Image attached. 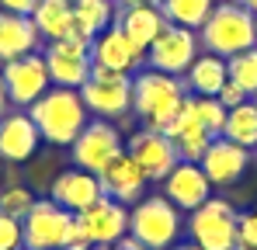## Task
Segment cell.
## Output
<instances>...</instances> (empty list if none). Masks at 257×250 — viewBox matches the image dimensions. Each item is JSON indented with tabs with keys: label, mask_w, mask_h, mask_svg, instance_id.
<instances>
[{
	"label": "cell",
	"mask_w": 257,
	"mask_h": 250,
	"mask_svg": "<svg viewBox=\"0 0 257 250\" xmlns=\"http://www.w3.org/2000/svg\"><path fill=\"white\" fill-rule=\"evenodd\" d=\"M191 97H195V94H191ZM195 115H198V122L205 125L212 136H222L229 108H226L219 97H195Z\"/></svg>",
	"instance_id": "29"
},
{
	"label": "cell",
	"mask_w": 257,
	"mask_h": 250,
	"mask_svg": "<svg viewBox=\"0 0 257 250\" xmlns=\"http://www.w3.org/2000/svg\"><path fill=\"white\" fill-rule=\"evenodd\" d=\"M146 184H150L146 170L132 160L128 150L118 157V160H111V167L101 174V188H104V195L115 198V202H122V205H136V202L146 195Z\"/></svg>",
	"instance_id": "20"
},
{
	"label": "cell",
	"mask_w": 257,
	"mask_h": 250,
	"mask_svg": "<svg viewBox=\"0 0 257 250\" xmlns=\"http://www.w3.org/2000/svg\"><path fill=\"white\" fill-rule=\"evenodd\" d=\"M80 97H84L90 118H104V122L125 118L132 111V77L94 66L87 83L80 87Z\"/></svg>",
	"instance_id": "6"
},
{
	"label": "cell",
	"mask_w": 257,
	"mask_h": 250,
	"mask_svg": "<svg viewBox=\"0 0 257 250\" xmlns=\"http://www.w3.org/2000/svg\"><path fill=\"white\" fill-rule=\"evenodd\" d=\"M181 80L188 87V94H195V97H215L222 90V83L229 80L226 59L222 56H212V52H198L195 63L188 66V73Z\"/></svg>",
	"instance_id": "23"
},
{
	"label": "cell",
	"mask_w": 257,
	"mask_h": 250,
	"mask_svg": "<svg viewBox=\"0 0 257 250\" xmlns=\"http://www.w3.org/2000/svg\"><path fill=\"white\" fill-rule=\"evenodd\" d=\"M101 195H104L101 177L90 174V170H84V167L63 170V174L52 181V188H49V198H52L56 205H63L66 212H73V215L84 212V208H90Z\"/></svg>",
	"instance_id": "19"
},
{
	"label": "cell",
	"mask_w": 257,
	"mask_h": 250,
	"mask_svg": "<svg viewBox=\"0 0 257 250\" xmlns=\"http://www.w3.org/2000/svg\"><path fill=\"white\" fill-rule=\"evenodd\" d=\"M226 70H229V80L240 83V87L254 97L257 94V45L236 52V56H229V59H226Z\"/></svg>",
	"instance_id": "28"
},
{
	"label": "cell",
	"mask_w": 257,
	"mask_h": 250,
	"mask_svg": "<svg viewBox=\"0 0 257 250\" xmlns=\"http://www.w3.org/2000/svg\"><path fill=\"white\" fill-rule=\"evenodd\" d=\"M171 250H202V247H195V243H177V247H171Z\"/></svg>",
	"instance_id": "39"
},
{
	"label": "cell",
	"mask_w": 257,
	"mask_h": 250,
	"mask_svg": "<svg viewBox=\"0 0 257 250\" xmlns=\"http://www.w3.org/2000/svg\"><path fill=\"white\" fill-rule=\"evenodd\" d=\"M73 212L56 205L52 198H39L32 212L21 219L25 226V250H63L70 229H73Z\"/></svg>",
	"instance_id": "9"
},
{
	"label": "cell",
	"mask_w": 257,
	"mask_h": 250,
	"mask_svg": "<svg viewBox=\"0 0 257 250\" xmlns=\"http://www.w3.org/2000/svg\"><path fill=\"white\" fill-rule=\"evenodd\" d=\"M0 77H4V87H7L11 108H32L52 87V77H49L42 52H28V56L0 63Z\"/></svg>",
	"instance_id": "8"
},
{
	"label": "cell",
	"mask_w": 257,
	"mask_h": 250,
	"mask_svg": "<svg viewBox=\"0 0 257 250\" xmlns=\"http://www.w3.org/2000/svg\"><path fill=\"white\" fill-rule=\"evenodd\" d=\"M0 167H4V160H0Z\"/></svg>",
	"instance_id": "45"
},
{
	"label": "cell",
	"mask_w": 257,
	"mask_h": 250,
	"mask_svg": "<svg viewBox=\"0 0 257 250\" xmlns=\"http://www.w3.org/2000/svg\"><path fill=\"white\" fill-rule=\"evenodd\" d=\"M115 25H118V28H122L136 45L150 49V42L157 39L171 21L164 18V11H160V7H118Z\"/></svg>",
	"instance_id": "24"
},
{
	"label": "cell",
	"mask_w": 257,
	"mask_h": 250,
	"mask_svg": "<svg viewBox=\"0 0 257 250\" xmlns=\"http://www.w3.org/2000/svg\"><path fill=\"white\" fill-rule=\"evenodd\" d=\"M215 0H164L160 4V11H164V18L177 25V28H202L205 21H209V14H212Z\"/></svg>",
	"instance_id": "27"
},
{
	"label": "cell",
	"mask_w": 257,
	"mask_h": 250,
	"mask_svg": "<svg viewBox=\"0 0 257 250\" xmlns=\"http://www.w3.org/2000/svg\"><path fill=\"white\" fill-rule=\"evenodd\" d=\"M128 153H132L136 164L146 170L150 181H164L174 167L181 164L171 136L160 132V129H143V132H136V136L128 139Z\"/></svg>",
	"instance_id": "14"
},
{
	"label": "cell",
	"mask_w": 257,
	"mask_h": 250,
	"mask_svg": "<svg viewBox=\"0 0 257 250\" xmlns=\"http://www.w3.org/2000/svg\"><path fill=\"white\" fill-rule=\"evenodd\" d=\"M247 11H250V14H257V0H247Z\"/></svg>",
	"instance_id": "40"
},
{
	"label": "cell",
	"mask_w": 257,
	"mask_h": 250,
	"mask_svg": "<svg viewBox=\"0 0 257 250\" xmlns=\"http://www.w3.org/2000/svg\"><path fill=\"white\" fill-rule=\"evenodd\" d=\"M94 250H108V247H94Z\"/></svg>",
	"instance_id": "42"
},
{
	"label": "cell",
	"mask_w": 257,
	"mask_h": 250,
	"mask_svg": "<svg viewBox=\"0 0 257 250\" xmlns=\"http://www.w3.org/2000/svg\"><path fill=\"white\" fill-rule=\"evenodd\" d=\"M254 215H257V208H254Z\"/></svg>",
	"instance_id": "46"
},
{
	"label": "cell",
	"mask_w": 257,
	"mask_h": 250,
	"mask_svg": "<svg viewBox=\"0 0 257 250\" xmlns=\"http://www.w3.org/2000/svg\"><path fill=\"white\" fill-rule=\"evenodd\" d=\"M160 184H164V195H167L181 212H195L202 202L212 198V181L205 177L202 164H191V160H181Z\"/></svg>",
	"instance_id": "17"
},
{
	"label": "cell",
	"mask_w": 257,
	"mask_h": 250,
	"mask_svg": "<svg viewBox=\"0 0 257 250\" xmlns=\"http://www.w3.org/2000/svg\"><path fill=\"white\" fill-rule=\"evenodd\" d=\"M188 97V87L181 77L171 73H160V70H139L132 73V115H139L146 129H167L177 108L184 104Z\"/></svg>",
	"instance_id": "2"
},
{
	"label": "cell",
	"mask_w": 257,
	"mask_h": 250,
	"mask_svg": "<svg viewBox=\"0 0 257 250\" xmlns=\"http://www.w3.org/2000/svg\"><path fill=\"white\" fill-rule=\"evenodd\" d=\"M240 212L226 198H209L188 215V236L202 250H236Z\"/></svg>",
	"instance_id": "5"
},
{
	"label": "cell",
	"mask_w": 257,
	"mask_h": 250,
	"mask_svg": "<svg viewBox=\"0 0 257 250\" xmlns=\"http://www.w3.org/2000/svg\"><path fill=\"white\" fill-rule=\"evenodd\" d=\"M198 42L205 52L212 56H236L243 49H254L257 45V25H254V14L243 7V4H215L209 21L198 28Z\"/></svg>",
	"instance_id": "4"
},
{
	"label": "cell",
	"mask_w": 257,
	"mask_h": 250,
	"mask_svg": "<svg viewBox=\"0 0 257 250\" xmlns=\"http://www.w3.org/2000/svg\"><path fill=\"white\" fill-rule=\"evenodd\" d=\"M128 236L146 250H171L184 236V212L167 195H143L128 208Z\"/></svg>",
	"instance_id": "3"
},
{
	"label": "cell",
	"mask_w": 257,
	"mask_h": 250,
	"mask_svg": "<svg viewBox=\"0 0 257 250\" xmlns=\"http://www.w3.org/2000/svg\"><path fill=\"white\" fill-rule=\"evenodd\" d=\"M254 104H257V94H254Z\"/></svg>",
	"instance_id": "44"
},
{
	"label": "cell",
	"mask_w": 257,
	"mask_h": 250,
	"mask_svg": "<svg viewBox=\"0 0 257 250\" xmlns=\"http://www.w3.org/2000/svg\"><path fill=\"white\" fill-rule=\"evenodd\" d=\"M39 7V0H0V11H11V14H28Z\"/></svg>",
	"instance_id": "35"
},
{
	"label": "cell",
	"mask_w": 257,
	"mask_h": 250,
	"mask_svg": "<svg viewBox=\"0 0 257 250\" xmlns=\"http://www.w3.org/2000/svg\"><path fill=\"white\" fill-rule=\"evenodd\" d=\"M198 49H202L198 32L167 25L157 39L150 42V49H146V66H150V70H160V73H171V77H184L188 66L195 63Z\"/></svg>",
	"instance_id": "10"
},
{
	"label": "cell",
	"mask_w": 257,
	"mask_h": 250,
	"mask_svg": "<svg viewBox=\"0 0 257 250\" xmlns=\"http://www.w3.org/2000/svg\"><path fill=\"white\" fill-rule=\"evenodd\" d=\"M108 250H146V247H143V243H136L132 236H125L122 243H115V247H108Z\"/></svg>",
	"instance_id": "37"
},
{
	"label": "cell",
	"mask_w": 257,
	"mask_h": 250,
	"mask_svg": "<svg viewBox=\"0 0 257 250\" xmlns=\"http://www.w3.org/2000/svg\"><path fill=\"white\" fill-rule=\"evenodd\" d=\"M215 97H219V101H222L226 108H236V104L250 101V94H247V90H243L240 83H233V80H226V83H222V90H219Z\"/></svg>",
	"instance_id": "33"
},
{
	"label": "cell",
	"mask_w": 257,
	"mask_h": 250,
	"mask_svg": "<svg viewBox=\"0 0 257 250\" xmlns=\"http://www.w3.org/2000/svg\"><path fill=\"white\" fill-rule=\"evenodd\" d=\"M90 63L97 70H111V73H128L132 77V73L143 70L146 49L136 45L118 25H111V28L94 35V42H90Z\"/></svg>",
	"instance_id": "11"
},
{
	"label": "cell",
	"mask_w": 257,
	"mask_h": 250,
	"mask_svg": "<svg viewBox=\"0 0 257 250\" xmlns=\"http://www.w3.org/2000/svg\"><path fill=\"white\" fill-rule=\"evenodd\" d=\"M39 42H42V35H39V28H35V21L28 14L0 11V63L35 52Z\"/></svg>",
	"instance_id": "22"
},
{
	"label": "cell",
	"mask_w": 257,
	"mask_h": 250,
	"mask_svg": "<svg viewBox=\"0 0 257 250\" xmlns=\"http://www.w3.org/2000/svg\"><path fill=\"white\" fill-rule=\"evenodd\" d=\"M222 136L233 139V143H240L243 150H257V104H254V97L243 101V104H236V108H229Z\"/></svg>",
	"instance_id": "26"
},
{
	"label": "cell",
	"mask_w": 257,
	"mask_h": 250,
	"mask_svg": "<svg viewBox=\"0 0 257 250\" xmlns=\"http://www.w3.org/2000/svg\"><path fill=\"white\" fill-rule=\"evenodd\" d=\"M63 250H94V243L84 236V229H80V222H77V219H73V229H70V236H66Z\"/></svg>",
	"instance_id": "34"
},
{
	"label": "cell",
	"mask_w": 257,
	"mask_h": 250,
	"mask_svg": "<svg viewBox=\"0 0 257 250\" xmlns=\"http://www.w3.org/2000/svg\"><path fill=\"white\" fill-rule=\"evenodd\" d=\"M118 7H160L164 0H115Z\"/></svg>",
	"instance_id": "36"
},
{
	"label": "cell",
	"mask_w": 257,
	"mask_h": 250,
	"mask_svg": "<svg viewBox=\"0 0 257 250\" xmlns=\"http://www.w3.org/2000/svg\"><path fill=\"white\" fill-rule=\"evenodd\" d=\"M77 222L94 247H115L128 236V205L101 195L90 208L77 212Z\"/></svg>",
	"instance_id": "12"
},
{
	"label": "cell",
	"mask_w": 257,
	"mask_h": 250,
	"mask_svg": "<svg viewBox=\"0 0 257 250\" xmlns=\"http://www.w3.org/2000/svg\"><path fill=\"white\" fill-rule=\"evenodd\" d=\"M202 170H205V177L212 181V188H229V184H236L243 174H247V167H250V150H243L240 143H233V139H226V136H215L212 143H209V150L202 153Z\"/></svg>",
	"instance_id": "15"
},
{
	"label": "cell",
	"mask_w": 257,
	"mask_h": 250,
	"mask_svg": "<svg viewBox=\"0 0 257 250\" xmlns=\"http://www.w3.org/2000/svg\"><path fill=\"white\" fill-rule=\"evenodd\" d=\"M11 111V97H7V87H4V77H0V115Z\"/></svg>",
	"instance_id": "38"
},
{
	"label": "cell",
	"mask_w": 257,
	"mask_h": 250,
	"mask_svg": "<svg viewBox=\"0 0 257 250\" xmlns=\"http://www.w3.org/2000/svg\"><path fill=\"white\" fill-rule=\"evenodd\" d=\"M32 21L39 28V35L49 42L66 39L70 25H73V0H39V7L32 11Z\"/></svg>",
	"instance_id": "25"
},
{
	"label": "cell",
	"mask_w": 257,
	"mask_h": 250,
	"mask_svg": "<svg viewBox=\"0 0 257 250\" xmlns=\"http://www.w3.org/2000/svg\"><path fill=\"white\" fill-rule=\"evenodd\" d=\"M35 202H39V198H35L25 184H11V188L0 191V212H7V215H14V219H25Z\"/></svg>",
	"instance_id": "30"
},
{
	"label": "cell",
	"mask_w": 257,
	"mask_h": 250,
	"mask_svg": "<svg viewBox=\"0 0 257 250\" xmlns=\"http://www.w3.org/2000/svg\"><path fill=\"white\" fill-rule=\"evenodd\" d=\"M39 143H42V136L25 108H11L7 115H0V160L25 164L39 150Z\"/></svg>",
	"instance_id": "18"
},
{
	"label": "cell",
	"mask_w": 257,
	"mask_h": 250,
	"mask_svg": "<svg viewBox=\"0 0 257 250\" xmlns=\"http://www.w3.org/2000/svg\"><path fill=\"white\" fill-rule=\"evenodd\" d=\"M254 25H257V14H254Z\"/></svg>",
	"instance_id": "43"
},
{
	"label": "cell",
	"mask_w": 257,
	"mask_h": 250,
	"mask_svg": "<svg viewBox=\"0 0 257 250\" xmlns=\"http://www.w3.org/2000/svg\"><path fill=\"white\" fill-rule=\"evenodd\" d=\"M115 14H118L115 0H73V25H70L66 39L90 45L97 32L115 25Z\"/></svg>",
	"instance_id": "21"
},
{
	"label": "cell",
	"mask_w": 257,
	"mask_h": 250,
	"mask_svg": "<svg viewBox=\"0 0 257 250\" xmlns=\"http://www.w3.org/2000/svg\"><path fill=\"white\" fill-rule=\"evenodd\" d=\"M164 132L171 136L177 157H181V160H191V164H198V160H202V153L209 150V143L215 139L212 132L198 122V115H195V97H191V94L184 97V104L177 108V115L167 122Z\"/></svg>",
	"instance_id": "16"
},
{
	"label": "cell",
	"mask_w": 257,
	"mask_h": 250,
	"mask_svg": "<svg viewBox=\"0 0 257 250\" xmlns=\"http://www.w3.org/2000/svg\"><path fill=\"white\" fill-rule=\"evenodd\" d=\"M73 167H84L90 174H104L111 160H118L122 153H125V139H122V132L115 129L111 122H104V118H90L84 125V132L73 139Z\"/></svg>",
	"instance_id": "7"
},
{
	"label": "cell",
	"mask_w": 257,
	"mask_h": 250,
	"mask_svg": "<svg viewBox=\"0 0 257 250\" xmlns=\"http://www.w3.org/2000/svg\"><path fill=\"white\" fill-rule=\"evenodd\" d=\"M45 66H49V77H52V87H73L80 90L94 70L90 63V45H80V42L70 39H56L45 45Z\"/></svg>",
	"instance_id": "13"
},
{
	"label": "cell",
	"mask_w": 257,
	"mask_h": 250,
	"mask_svg": "<svg viewBox=\"0 0 257 250\" xmlns=\"http://www.w3.org/2000/svg\"><path fill=\"white\" fill-rule=\"evenodd\" d=\"M0 250H25V226L7 212H0Z\"/></svg>",
	"instance_id": "31"
},
{
	"label": "cell",
	"mask_w": 257,
	"mask_h": 250,
	"mask_svg": "<svg viewBox=\"0 0 257 250\" xmlns=\"http://www.w3.org/2000/svg\"><path fill=\"white\" fill-rule=\"evenodd\" d=\"M25 111L32 115L39 136L49 146H73V139L90 122V111H87L84 97L73 87H49L42 97L32 108H25Z\"/></svg>",
	"instance_id": "1"
},
{
	"label": "cell",
	"mask_w": 257,
	"mask_h": 250,
	"mask_svg": "<svg viewBox=\"0 0 257 250\" xmlns=\"http://www.w3.org/2000/svg\"><path fill=\"white\" fill-rule=\"evenodd\" d=\"M226 4H243V7H247V0H226Z\"/></svg>",
	"instance_id": "41"
},
{
	"label": "cell",
	"mask_w": 257,
	"mask_h": 250,
	"mask_svg": "<svg viewBox=\"0 0 257 250\" xmlns=\"http://www.w3.org/2000/svg\"><path fill=\"white\" fill-rule=\"evenodd\" d=\"M236 250H257V215L254 212H240V222H236Z\"/></svg>",
	"instance_id": "32"
}]
</instances>
